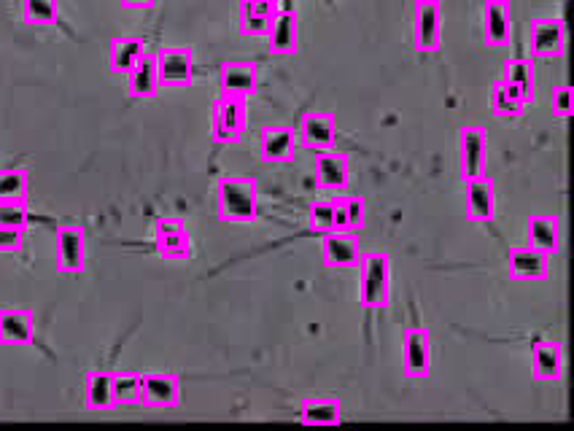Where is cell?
<instances>
[{
	"instance_id": "obj_12",
	"label": "cell",
	"mask_w": 574,
	"mask_h": 431,
	"mask_svg": "<svg viewBox=\"0 0 574 431\" xmlns=\"http://www.w3.org/2000/svg\"><path fill=\"white\" fill-rule=\"evenodd\" d=\"M531 57L558 60L566 52V25L561 19H534L529 30Z\"/></svg>"
},
{
	"instance_id": "obj_32",
	"label": "cell",
	"mask_w": 574,
	"mask_h": 431,
	"mask_svg": "<svg viewBox=\"0 0 574 431\" xmlns=\"http://www.w3.org/2000/svg\"><path fill=\"white\" fill-rule=\"evenodd\" d=\"M19 14L22 22L33 27L57 25L60 17V0H22L19 3Z\"/></svg>"
},
{
	"instance_id": "obj_28",
	"label": "cell",
	"mask_w": 574,
	"mask_h": 431,
	"mask_svg": "<svg viewBox=\"0 0 574 431\" xmlns=\"http://www.w3.org/2000/svg\"><path fill=\"white\" fill-rule=\"evenodd\" d=\"M488 100H491V111H494L496 119H521L526 114V108H529L521 92L502 79L494 81Z\"/></svg>"
},
{
	"instance_id": "obj_39",
	"label": "cell",
	"mask_w": 574,
	"mask_h": 431,
	"mask_svg": "<svg viewBox=\"0 0 574 431\" xmlns=\"http://www.w3.org/2000/svg\"><path fill=\"white\" fill-rule=\"evenodd\" d=\"M122 6L133 11H149L154 6V0H122Z\"/></svg>"
},
{
	"instance_id": "obj_18",
	"label": "cell",
	"mask_w": 574,
	"mask_h": 431,
	"mask_svg": "<svg viewBox=\"0 0 574 431\" xmlns=\"http://www.w3.org/2000/svg\"><path fill=\"white\" fill-rule=\"evenodd\" d=\"M300 44V17L294 11H278L267 33V49L275 57H292Z\"/></svg>"
},
{
	"instance_id": "obj_10",
	"label": "cell",
	"mask_w": 574,
	"mask_h": 431,
	"mask_svg": "<svg viewBox=\"0 0 574 431\" xmlns=\"http://www.w3.org/2000/svg\"><path fill=\"white\" fill-rule=\"evenodd\" d=\"M459 168L461 178L483 176L488 168V135L483 127H461L459 130Z\"/></svg>"
},
{
	"instance_id": "obj_25",
	"label": "cell",
	"mask_w": 574,
	"mask_h": 431,
	"mask_svg": "<svg viewBox=\"0 0 574 431\" xmlns=\"http://www.w3.org/2000/svg\"><path fill=\"white\" fill-rule=\"evenodd\" d=\"M343 421V405L337 396H305L300 402L302 426H337Z\"/></svg>"
},
{
	"instance_id": "obj_15",
	"label": "cell",
	"mask_w": 574,
	"mask_h": 431,
	"mask_svg": "<svg viewBox=\"0 0 574 431\" xmlns=\"http://www.w3.org/2000/svg\"><path fill=\"white\" fill-rule=\"evenodd\" d=\"M36 340V313L19 305L0 308V343L30 345Z\"/></svg>"
},
{
	"instance_id": "obj_23",
	"label": "cell",
	"mask_w": 574,
	"mask_h": 431,
	"mask_svg": "<svg viewBox=\"0 0 574 431\" xmlns=\"http://www.w3.org/2000/svg\"><path fill=\"white\" fill-rule=\"evenodd\" d=\"M507 264H510V273L523 281H542L550 275V256L531 246L510 248Z\"/></svg>"
},
{
	"instance_id": "obj_8",
	"label": "cell",
	"mask_w": 574,
	"mask_h": 431,
	"mask_svg": "<svg viewBox=\"0 0 574 431\" xmlns=\"http://www.w3.org/2000/svg\"><path fill=\"white\" fill-rule=\"evenodd\" d=\"M141 407L176 410L181 405V378L176 372H141Z\"/></svg>"
},
{
	"instance_id": "obj_6",
	"label": "cell",
	"mask_w": 574,
	"mask_h": 431,
	"mask_svg": "<svg viewBox=\"0 0 574 431\" xmlns=\"http://www.w3.org/2000/svg\"><path fill=\"white\" fill-rule=\"evenodd\" d=\"M154 62L162 87H186L195 79V52L189 46H162L154 52Z\"/></svg>"
},
{
	"instance_id": "obj_22",
	"label": "cell",
	"mask_w": 574,
	"mask_h": 431,
	"mask_svg": "<svg viewBox=\"0 0 574 431\" xmlns=\"http://www.w3.org/2000/svg\"><path fill=\"white\" fill-rule=\"evenodd\" d=\"M146 49V41L138 36H116L108 41V71L114 76H127L133 71L135 62L141 60Z\"/></svg>"
},
{
	"instance_id": "obj_30",
	"label": "cell",
	"mask_w": 574,
	"mask_h": 431,
	"mask_svg": "<svg viewBox=\"0 0 574 431\" xmlns=\"http://www.w3.org/2000/svg\"><path fill=\"white\" fill-rule=\"evenodd\" d=\"M502 81L513 84L529 106L534 103V84H537V79H534V65H531V60L515 57V60L504 62Z\"/></svg>"
},
{
	"instance_id": "obj_38",
	"label": "cell",
	"mask_w": 574,
	"mask_h": 431,
	"mask_svg": "<svg viewBox=\"0 0 574 431\" xmlns=\"http://www.w3.org/2000/svg\"><path fill=\"white\" fill-rule=\"evenodd\" d=\"M22 240H25V229L14 227H0V254H14L22 248Z\"/></svg>"
},
{
	"instance_id": "obj_26",
	"label": "cell",
	"mask_w": 574,
	"mask_h": 431,
	"mask_svg": "<svg viewBox=\"0 0 574 431\" xmlns=\"http://www.w3.org/2000/svg\"><path fill=\"white\" fill-rule=\"evenodd\" d=\"M513 36V17L504 0H488L483 9V38L488 46H507Z\"/></svg>"
},
{
	"instance_id": "obj_13",
	"label": "cell",
	"mask_w": 574,
	"mask_h": 431,
	"mask_svg": "<svg viewBox=\"0 0 574 431\" xmlns=\"http://www.w3.org/2000/svg\"><path fill=\"white\" fill-rule=\"evenodd\" d=\"M362 251L354 232H327L321 235V264L327 270H351L359 267Z\"/></svg>"
},
{
	"instance_id": "obj_37",
	"label": "cell",
	"mask_w": 574,
	"mask_h": 431,
	"mask_svg": "<svg viewBox=\"0 0 574 431\" xmlns=\"http://www.w3.org/2000/svg\"><path fill=\"white\" fill-rule=\"evenodd\" d=\"M345 205H348V229H351V232L362 229L364 216H367V205H364L362 197H348V194H345Z\"/></svg>"
},
{
	"instance_id": "obj_14",
	"label": "cell",
	"mask_w": 574,
	"mask_h": 431,
	"mask_svg": "<svg viewBox=\"0 0 574 431\" xmlns=\"http://www.w3.org/2000/svg\"><path fill=\"white\" fill-rule=\"evenodd\" d=\"M313 176L316 186L324 192H345L351 184V165H348V154L343 151H318L316 165H313Z\"/></svg>"
},
{
	"instance_id": "obj_4",
	"label": "cell",
	"mask_w": 574,
	"mask_h": 431,
	"mask_svg": "<svg viewBox=\"0 0 574 431\" xmlns=\"http://www.w3.org/2000/svg\"><path fill=\"white\" fill-rule=\"evenodd\" d=\"M402 370L405 378L426 380L432 372V332L426 326H407L402 332Z\"/></svg>"
},
{
	"instance_id": "obj_33",
	"label": "cell",
	"mask_w": 574,
	"mask_h": 431,
	"mask_svg": "<svg viewBox=\"0 0 574 431\" xmlns=\"http://www.w3.org/2000/svg\"><path fill=\"white\" fill-rule=\"evenodd\" d=\"M30 173L25 168L0 170V200H27Z\"/></svg>"
},
{
	"instance_id": "obj_7",
	"label": "cell",
	"mask_w": 574,
	"mask_h": 431,
	"mask_svg": "<svg viewBox=\"0 0 574 431\" xmlns=\"http://www.w3.org/2000/svg\"><path fill=\"white\" fill-rule=\"evenodd\" d=\"M54 254H57V273L79 275L87 264V238L79 224H60L54 235Z\"/></svg>"
},
{
	"instance_id": "obj_1",
	"label": "cell",
	"mask_w": 574,
	"mask_h": 431,
	"mask_svg": "<svg viewBox=\"0 0 574 431\" xmlns=\"http://www.w3.org/2000/svg\"><path fill=\"white\" fill-rule=\"evenodd\" d=\"M259 216V184L254 176H221L216 181V219L251 224Z\"/></svg>"
},
{
	"instance_id": "obj_17",
	"label": "cell",
	"mask_w": 574,
	"mask_h": 431,
	"mask_svg": "<svg viewBox=\"0 0 574 431\" xmlns=\"http://www.w3.org/2000/svg\"><path fill=\"white\" fill-rule=\"evenodd\" d=\"M278 6L262 0H240L238 3V33L243 38H262L270 33Z\"/></svg>"
},
{
	"instance_id": "obj_31",
	"label": "cell",
	"mask_w": 574,
	"mask_h": 431,
	"mask_svg": "<svg viewBox=\"0 0 574 431\" xmlns=\"http://www.w3.org/2000/svg\"><path fill=\"white\" fill-rule=\"evenodd\" d=\"M111 391H114V407H135L141 402V372L114 370Z\"/></svg>"
},
{
	"instance_id": "obj_3",
	"label": "cell",
	"mask_w": 574,
	"mask_h": 431,
	"mask_svg": "<svg viewBox=\"0 0 574 431\" xmlns=\"http://www.w3.org/2000/svg\"><path fill=\"white\" fill-rule=\"evenodd\" d=\"M246 122V97L219 92V97L211 103V143L213 146H235L246 132Z\"/></svg>"
},
{
	"instance_id": "obj_27",
	"label": "cell",
	"mask_w": 574,
	"mask_h": 431,
	"mask_svg": "<svg viewBox=\"0 0 574 431\" xmlns=\"http://www.w3.org/2000/svg\"><path fill=\"white\" fill-rule=\"evenodd\" d=\"M526 246L556 256L561 248V227L556 216H531L526 221Z\"/></svg>"
},
{
	"instance_id": "obj_11",
	"label": "cell",
	"mask_w": 574,
	"mask_h": 431,
	"mask_svg": "<svg viewBox=\"0 0 574 431\" xmlns=\"http://www.w3.org/2000/svg\"><path fill=\"white\" fill-rule=\"evenodd\" d=\"M154 248L162 259H186L192 254V235L186 221L178 216H162L154 221Z\"/></svg>"
},
{
	"instance_id": "obj_40",
	"label": "cell",
	"mask_w": 574,
	"mask_h": 431,
	"mask_svg": "<svg viewBox=\"0 0 574 431\" xmlns=\"http://www.w3.org/2000/svg\"><path fill=\"white\" fill-rule=\"evenodd\" d=\"M262 3H273V6H278V0H262Z\"/></svg>"
},
{
	"instance_id": "obj_9",
	"label": "cell",
	"mask_w": 574,
	"mask_h": 431,
	"mask_svg": "<svg viewBox=\"0 0 574 431\" xmlns=\"http://www.w3.org/2000/svg\"><path fill=\"white\" fill-rule=\"evenodd\" d=\"M337 116L332 111H308L297 127V143L308 151L335 149Z\"/></svg>"
},
{
	"instance_id": "obj_35",
	"label": "cell",
	"mask_w": 574,
	"mask_h": 431,
	"mask_svg": "<svg viewBox=\"0 0 574 431\" xmlns=\"http://www.w3.org/2000/svg\"><path fill=\"white\" fill-rule=\"evenodd\" d=\"M308 224H310V232H316V235H327V232H335V219H332V200H316V203L310 205Z\"/></svg>"
},
{
	"instance_id": "obj_16",
	"label": "cell",
	"mask_w": 574,
	"mask_h": 431,
	"mask_svg": "<svg viewBox=\"0 0 574 431\" xmlns=\"http://www.w3.org/2000/svg\"><path fill=\"white\" fill-rule=\"evenodd\" d=\"M467 184V216L469 221L477 224H488L496 219V184L494 178L483 173V176L469 178Z\"/></svg>"
},
{
	"instance_id": "obj_36",
	"label": "cell",
	"mask_w": 574,
	"mask_h": 431,
	"mask_svg": "<svg viewBox=\"0 0 574 431\" xmlns=\"http://www.w3.org/2000/svg\"><path fill=\"white\" fill-rule=\"evenodd\" d=\"M574 114V95L569 87H558L553 92V116L558 119H569Z\"/></svg>"
},
{
	"instance_id": "obj_34",
	"label": "cell",
	"mask_w": 574,
	"mask_h": 431,
	"mask_svg": "<svg viewBox=\"0 0 574 431\" xmlns=\"http://www.w3.org/2000/svg\"><path fill=\"white\" fill-rule=\"evenodd\" d=\"M30 211H27V200H0V227L27 229Z\"/></svg>"
},
{
	"instance_id": "obj_5",
	"label": "cell",
	"mask_w": 574,
	"mask_h": 431,
	"mask_svg": "<svg viewBox=\"0 0 574 431\" xmlns=\"http://www.w3.org/2000/svg\"><path fill=\"white\" fill-rule=\"evenodd\" d=\"M413 46L421 54L440 52L442 6L440 0H418L413 6Z\"/></svg>"
},
{
	"instance_id": "obj_20",
	"label": "cell",
	"mask_w": 574,
	"mask_h": 431,
	"mask_svg": "<svg viewBox=\"0 0 574 431\" xmlns=\"http://www.w3.org/2000/svg\"><path fill=\"white\" fill-rule=\"evenodd\" d=\"M259 73L254 62H221L219 87L221 92L238 97H251L257 92Z\"/></svg>"
},
{
	"instance_id": "obj_2",
	"label": "cell",
	"mask_w": 574,
	"mask_h": 431,
	"mask_svg": "<svg viewBox=\"0 0 574 431\" xmlns=\"http://www.w3.org/2000/svg\"><path fill=\"white\" fill-rule=\"evenodd\" d=\"M359 302L367 310L391 305V259L383 251H367L359 259Z\"/></svg>"
},
{
	"instance_id": "obj_29",
	"label": "cell",
	"mask_w": 574,
	"mask_h": 431,
	"mask_svg": "<svg viewBox=\"0 0 574 431\" xmlns=\"http://www.w3.org/2000/svg\"><path fill=\"white\" fill-rule=\"evenodd\" d=\"M111 372L114 370H89L84 375V407L87 410H111L114 407Z\"/></svg>"
},
{
	"instance_id": "obj_21",
	"label": "cell",
	"mask_w": 574,
	"mask_h": 431,
	"mask_svg": "<svg viewBox=\"0 0 574 431\" xmlns=\"http://www.w3.org/2000/svg\"><path fill=\"white\" fill-rule=\"evenodd\" d=\"M531 375L539 383L561 380V375H564V348H561V343H548V340L534 343V348H531Z\"/></svg>"
},
{
	"instance_id": "obj_24",
	"label": "cell",
	"mask_w": 574,
	"mask_h": 431,
	"mask_svg": "<svg viewBox=\"0 0 574 431\" xmlns=\"http://www.w3.org/2000/svg\"><path fill=\"white\" fill-rule=\"evenodd\" d=\"M159 73L154 54L146 52L141 60L135 62V68L127 73V97L133 100H154L159 95Z\"/></svg>"
},
{
	"instance_id": "obj_19",
	"label": "cell",
	"mask_w": 574,
	"mask_h": 431,
	"mask_svg": "<svg viewBox=\"0 0 574 431\" xmlns=\"http://www.w3.org/2000/svg\"><path fill=\"white\" fill-rule=\"evenodd\" d=\"M297 138L292 127H265L259 135V157L267 165H283L292 162Z\"/></svg>"
}]
</instances>
